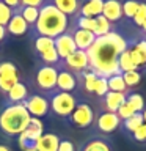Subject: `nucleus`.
Segmentation results:
<instances>
[{
	"instance_id": "c756f323",
	"label": "nucleus",
	"mask_w": 146,
	"mask_h": 151,
	"mask_svg": "<svg viewBox=\"0 0 146 151\" xmlns=\"http://www.w3.org/2000/svg\"><path fill=\"white\" fill-rule=\"evenodd\" d=\"M21 16L25 19V22L30 25V28L36 24L38 16H39V8H33V6H21L19 8Z\"/></svg>"
},
{
	"instance_id": "37998d69",
	"label": "nucleus",
	"mask_w": 146,
	"mask_h": 151,
	"mask_svg": "<svg viewBox=\"0 0 146 151\" xmlns=\"http://www.w3.org/2000/svg\"><path fill=\"white\" fill-rule=\"evenodd\" d=\"M8 35V32H6V27H3V25H0V42H2L5 38H6Z\"/></svg>"
},
{
	"instance_id": "2f4dec72",
	"label": "nucleus",
	"mask_w": 146,
	"mask_h": 151,
	"mask_svg": "<svg viewBox=\"0 0 146 151\" xmlns=\"http://www.w3.org/2000/svg\"><path fill=\"white\" fill-rule=\"evenodd\" d=\"M121 6H122V17L132 21L137 11H138L140 0H124V2H121Z\"/></svg>"
},
{
	"instance_id": "9b49d317",
	"label": "nucleus",
	"mask_w": 146,
	"mask_h": 151,
	"mask_svg": "<svg viewBox=\"0 0 146 151\" xmlns=\"http://www.w3.org/2000/svg\"><path fill=\"white\" fill-rule=\"evenodd\" d=\"M60 66L71 71V73H74V74H79V73H82L83 69L88 68V55H87L85 50L77 49L75 52H72L68 58L60 61Z\"/></svg>"
},
{
	"instance_id": "f8f14e48",
	"label": "nucleus",
	"mask_w": 146,
	"mask_h": 151,
	"mask_svg": "<svg viewBox=\"0 0 146 151\" xmlns=\"http://www.w3.org/2000/svg\"><path fill=\"white\" fill-rule=\"evenodd\" d=\"M54 47H55V50H57V54H58L61 61H63L64 58H68L72 52L77 50L74 38H72V33H71L69 30H66L63 35L54 38Z\"/></svg>"
},
{
	"instance_id": "1a4fd4ad",
	"label": "nucleus",
	"mask_w": 146,
	"mask_h": 151,
	"mask_svg": "<svg viewBox=\"0 0 146 151\" xmlns=\"http://www.w3.org/2000/svg\"><path fill=\"white\" fill-rule=\"evenodd\" d=\"M93 126L96 127V131L101 135H107V134L115 132L118 127L121 126V120H120V116H118L116 113H110V112H104L102 110L101 113H96Z\"/></svg>"
},
{
	"instance_id": "39448f33",
	"label": "nucleus",
	"mask_w": 146,
	"mask_h": 151,
	"mask_svg": "<svg viewBox=\"0 0 146 151\" xmlns=\"http://www.w3.org/2000/svg\"><path fill=\"white\" fill-rule=\"evenodd\" d=\"M44 134V124L39 118L30 120V124L22 134L17 135V145L22 151H36V145L39 137Z\"/></svg>"
},
{
	"instance_id": "72a5a7b5",
	"label": "nucleus",
	"mask_w": 146,
	"mask_h": 151,
	"mask_svg": "<svg viewBox=\"0 0 146 151\" xmlns=\"http://www.w3.org/2000/svg\"><path fill=\"white\" fill-rule=\"evenodd\" d=\"M122 79H124L127 90H132L141 82V73L140 71H127V73H122Z\"/></svg>"
},
{
	"instance_id": "a878e982",
	"label": "nucleus",
	"mask_w": 146,
	"mask_h": 151,
	"mask_svg": "<svg viewBox=\"0 0 146 151\" xmlns=\"http://www.w3.org/2000/svg\"><path fill=\"white\" fill-rule=\"evenodd\" d=\"M0 77H19L21 79V69L13 61L3 60V61H0Z\"/></svg>"
},
{
	"instance_id": "c85d7f7f",
	"label": "nucleus",
	"mask_w": 146,
	"mask_h": 151,
	"mask_svg": "<svg viewBox=\"0 0 146 151\" xmlns=\"http://www.w3.org/2000/svg\"><path fill=\"white\" fill-rule=\"evenodd\" d=\"M118 68H120L121 73H127V71H138L135 68L132 58H130L129 49H126L124 52H121L120 57H118Z\"/></svg>"
},
{
	"instance_id": "7c9ffc66",
	"label": "nucleus",
	"mask_w": 146,
	"mask_h": 151,
	"mask_svg": "<svg viewBox=\"0 0 146 151\" xmlns=\"http://www.w3.org/2000/svg\"><path fill=\"white\" fill-rule=\"evenodd\" d=\"M38 60L41 61V65H49V66H60V61H61L55 50V47H52V49H49L44 54H39L38 55Z\"/></svg>"
},
{
	"instance_id": "58836bf2",
	"label": "nucleus",
	"mask_w": 146,
	"mask_h": 151,
	"mask_svg": "<svg viewBox=\"0 0 146 151\" xmlns=\"http://www.w3.org/2000/svg\"><path fill=\"white\" fill-rule=\"evenodd\" d=\"M132 139L135 142H138V143H146V123H143V124L132 134Z\"/></svg>"
},
{
	"instance_id": "6e6552de",
	"label": "nucleus",
	"mask_w": 146,
	"mask_h": 151,
	"mask_svg": "<svg viewBox=\"0 0 146 151\" xmlns=\"http://www.w3.org/2000/svg\"><path fill=\"white\" fill-rule=\"evenodd\" d=\"M22 106L28 110L30 116L33 118H41L46 116L47 113L50 112V107H49V99H47L44 94L41 93H35V94H30L25 101L22 102Z\"/></svg>"
},
{
	"instance_id": "f257e3e1",
	"label": "nucleus",
	"mask_w": 146,
	"mask_h": 151,
	"mask_svg": "<svg viewBox=\"0 0 146 151\" xmlns=\"http://www.w3.org/2000/svg\"><path fill=\"white\" fill-rule=\"evenodd\" d=\"M129 46V40H126L116 30L110 32L105 36L96 38L94 44L87 50L88 68L96 73L99 77L108 79L110 76L122 74L118 68V57Z\"/></svg>"
},
{
	"instance_id": "ea45409f",
	"label": "nucleus",
	"mask_w": 146,
	"mask_h": 151,
	"mask_svg": "<svg viewBox=\"0 0 146 151\" xmlns=\"http://www.w3.org/2000/svg\"><path fill=\"white\" fill-rule=\"evenodd\" d=\"M57 151H77V150H75V145H74L72 140L61 139L60 137V143H58V150Z\"/></svg>"
},
{
	"instance_id": "c03bdc74",
	"label": "nucleus",
	"mask_w": 146,
	"mask_h": 151,
	"mask_svg": "<svg viewBox=\"0 0 146 151\" xmlns=\"http://www.w3.org/2000/svg\"><path fill=\"white\" fill-rule=\"evenodd\" d=\"M0 151H11V148H9L8 145H3V143H0Z\"/></svg>"
},
{
	"instance_id": "473e14b6",
	"label": "nucleus",
	"mask_w": 146,
	"mask_h": 151,
	"mask_svg": "<svg viewBox=\"0 0 146 151\" xmlns=\"http://www.w3.org/2000/svg\"><path fill=\"white\" fill-rule=\"evenodd\" d=\"M74 27H75V28H82V30H89V32H94V28H96V19H91V17H83V16H79V14H75V19H74Z\"/></svg>"
},
{
	"instance_id": "dca6fc26",
	"label": "nucleus",
	"mask_w": 146,
	"mask_h": 151,
	"mask_svg": "<svg viewBox=\"0 0 146 151\" xmlns=\"http://www.w3.org/2000/svg\"><path fill=\"white\" fill-rule=\"evenodd\" d=\"M68 30L72 33L75 47H77L79 50L87 52L89 47L94 44V41H96V35L89 30H82V28H75V27H69Z\"/></svg>"
},
{
	"instance_id": "a19ab883",
	"label": "nucleus",
	"mask_w": 146,
	"mask_h": 151,
	"mask_svg": "<svg viewBox=\"0 0 146 151\" xmlns=\"http://www.w3.org/2000/svg\"><path fill=\"white\" fill-rule=\"evenodd\" d=\"M46 3V0H21V6H33V8H41Z\"/></svg>"
},
{
	"instance_id": "c9c22d12",
	"label": "nucleus",
	"mask_w": 146,
	"mask_h": 151,
	"mask_svg": "<svg viewBox=\"0 0 146 151\" xmlns=\"http://www.w3.org/2000/svg\"><path fill=\"white\" fill-rule=\"evenodd\" d=\"M145 21H146V0H140L138 11H137V14L134 16V19H132V22H134L137 27H140Z\"/></svg>"
},
{
	"instance_id": "4468645a",
	"label": "nucleus",
	"mask_w": 146,
	"mask_h": 151,
	"mask_svg": "<svg viewBox=\"0 0 146 151\" xmlns=\"http://www.w3.org/2000/svg\"><path fill=\"white\" fill-rule=\"evenodd\" d=\"M57 91H64V93H74L77 90V77L74 73L58 66V77H57Z\"/></svg>"
},
{
	"instance_id": "0eeeda50",
	"label": "nucleus",
	"mask_w": 146,
	"mask_h": 151,
	"mask_svg": "<svg viewBox=\"0 0 146 151\" xmlns=\"http://www.w3.org/2000/svg\"><path fill=\"white\" fill-rule=\"evenodd\" d=\"M94 116H96V113H94L93 107L89 106L88 102L79 101V104H77V106H75V109H74V112L71 113V116H69L66 121H68L69 124H72L74 127L85 129V127L93 126Z\"/></svg>"
},
{
	"instance_id": "79ce46f5",
	"label": "nucleus",
	"mask_w": 146,
	"mask_h": 151,
	"mask_svg": "<svg viewBox=\"0 0 146 151\" xmlns=\"http://www.w3.org/2000/svg\"><path fill=\"white\" fill-rule=\"evenodd\" d=\"M2 2L6 5L8 8H11L13 11H16V9L21 8V0H2Z\"/></svg>"
},
{
	"instance_id": "b1692460",
	"label": "nucleus",
	"mask_w": 146,
	"mask_h": 151,
	"mask_svg": "<svg viewBox=\"0 0 146 151\" xmlns=\"http://www.w3.org/2000/svg\"><path fill=\"white\" fill-rule=\"evenodd\" d=\"M143 113H134L130 118L121 121V127L124 132H129V134H134V132L138 129V127L143 124Z\"/></svg>"
},
{
	"instance_id": "09e8293b",
	"label": "nucleus",
	"mask_w": 146,
	"mask_h": 151,
	"mask_svg": "<svg viewBox=\"0 0 146 151\" xmlns=\"http://www.w3.org/2000/svg\"><path fill=\"white\" fill-rule=\"evenodd\" d=\"M0 2H2V0H0Z\"/></svg>"
},
{
	"instance_id": "20e7f679",
	"label": "nucleus",
	"mask_w": 146,
	"mask_h": 151,
	"mask_svg": "<svg viewBox=\"0 0 146 151\" xmlns=\"http://www.w3.org/2000/svg\"><path fill=\"white\" fill-rule=\"evenodd\" d=\"M46 98L49 99L50 112L55 116L63 118L64 121L71 116L75 106L79 104V99L74 93H64V91H57L55 90V91L46 94Z\"/></svg>"
},
{
	"instance_id": "4be33fe9",
	"label": "nucleus",
	"mask_w": 146,
	"mask_h": 151,
	"mask_svg": "<svg viewBox=\"0 0 146 151\" xmlns=\"http://www.w3.org/2000/svg\"><path fill=\"white\" fill-rule=\"evenodd\" d=\"M60 143V137L54 132H44L36 145V151H57Z\"/></svg>"
},
{
	"instance_id": "393cba45",
	"label": "nucleus",
	"mask_w": 146,
	"mask_h": 151,
	"mask_svg": "<svg viewBox=\"0 0 146 151\" xmlns=\"http://www.w3.org/2000/svg\"><path fill=\"white\" fill-rule=\"evenodd\" d=\"M31 38H33V49L38 55L44 54V52L54 47V38L49 36H31Z\"/></svg>"
},
{
	"instance_id": "f3484780",
	"label": "nucleus",
	"mask_w": 146,
	"mask_h": 151,
	"mask_svg": "<svg viewBox=\"0 0 146 151\" xmlns=\"http://www.w3.org/2000/svg\"><path fill=\"white\" fill-rule=\"evenodd\" d=\"M6 32L13 36H24V35H27V33L30 32V25H28V24L25 22V19L21 16L19 9L13 11V16L6 24Z\"/></svg>"
},
{
	"instance_id": "a211bd4d",
	"label": "nucleus",
	"mask_w": 146,
	"mask_h": 151,
	"mask_svg": "<svg viewBox=\"0 0 146 151\" xmlns=\"http://www.w3.org/2000/svg\"><path fill=\"white\" fill-rule=\"evenodd\" d=\"M102 16L110 21L112 24H115L122 19V6L120 0H104V6H102Z\"/></svg>"
},
{
	"instance_id": "49530a36",
	"label": "nucleus",
	"mask_w": 146,
	"mask_h": 151,
	"mask_svg": "<svg viewBox=\"0 0 146 151\" xmlns=\"http://www.w3.org/2000/svg\"><path fill=\"white\" fill-rule=\"evenodd\" d=\"M141 113H143V121L146 123V107H145V110H143V112H141Z\"/></svg>"
},
{
	"instance_id": "7ed1b4c3",
	"label": "nucleus",
	"mask_w": 146,
	"mask_h": 151,
	"mask_svg": "<svg viewBox=\"0 0 146 151\" xmlns=\"http://www.w3.org/2000/svg\"><path fill=\"white\" fill-rule=\"evenodd\" d=\"M30 113L22 104H5L0 110V132L6 137H17L30 124Z\"/></svg>"
},
{
	"instance_id": "de8ad7c7",
	"label": "nucleus",
	"mask_w": 146,
	"mask_h": 151,
	"mask_svg": "<svg viewBox=\"0 0 146 151\" xmlns=\"http://www.w3.org/2000/svg\"><path fill=\"white\" fill-rule=\"evenodd\" d=\"M143 38H145V40H146V36H143Z\"/></svg>"
},
{
	"instance_id": "ddd939ff",
	"label": "nucleus",
	"mask_w": 146,
	"mask_h": 151,
	"mask_svg": "<svg viewBox=\"0 0 146 151\" xmlns=\"http://www.w3.org/2000/svg\"><path fill=\"white\" fill-rule=\"evenodd\" d=\"M77 151H113V143L108 137L96 134L85 140Z\"/></svg>"
},
{
	"instance_id": "e433bc0d",
	"label": "nucleus",
	"mask_w": 146,
	"mask_h": 151,
	"mask_svg": "<svg viewBox=\"0 0 146 151\" xmlns=\"http://www.w3.org/2000/svg\"><path fill=\"white\" fill-rule=\"evenodd\" d=\"M11 16H13V9L8 8L3 2H0V25L6 27V24L11 19Z\"/></svg>"
},
{
	"instance_id": "2eb2a0df",
	"label": "nucleus",
	"mask_w": 146,
	"mask_h": 151,
	"mask_svg": "<svg viewBox=\"0 0 146 151\" xmlns=\"http://www.w3.org/2000/svg\"><path fill=\"white\" fill-rule=\"evenodd\" d=\"M28 96H30V87H28V83L24 82V80H19L5 94V104H22Z\"/></svg>"
},
{
	"instance_id": "4c0bfd02",
	"label": "nucleus",
	"mask_w": 146,
	"mask_h": 151,
	"mask_svg": "<svg viewBox=\"0 0 146 151\" xmlns=\"http://www.w3.org/2000/svg\"><path fill=\"white\" fill-rule=\"evenodd\" d=\"M134 110L130 109V106L129 104H126V101H124V104H121V107L118 109V112H116V115L120 116V120L121 121H124V120H127V118H130L132 115H134Z\"/></svg>"
},
{
	"instance_id": "a18cd8bd",
	"label": "nucleus",
	"mask_w": 146,
	"mask_h": 151,
	"mask_svg": "<svg viewBox=\"0 0 146 151\" xmlns=\"http://www.w3.org/2000/svg\"><path fill=\"white\" fill-rule=\"evenodd\" d=\"M140 28H141V33H143V35L146 36V21H145V22L140 25Z\"/></svg>"
},
{
	"instance_id": "bb28decb",
	"label": "nucleus",
	"mask_w": 146,
	"mask_h": 151,
	"mask_svg": "<svg viewBox=\"0 0 146 151\" xmlns=\"http://www.w3.org/2000/svg\"><path fill=\"white\" fill-rule=\"evenodd\" d=\"M96 19V28H94V35H96V38H99V36H105V35H108L110 32H113L115 28H113V24L110 22V21H107L105 17L102 16H97V17H94Z\"/></svg>"
},
{
	"instance_id": "f03ea898",
	"label": "nucleus",
	"mask_w": 146,
	"mask_h": 151,
	"mask_svg": "<svg viewBox=\"0 0 146 151\" xmlns=\"http://www.w3.org/2000/svg\"><path fill=\"white\" fill-rule=\"evenodd\" d=\"M69 28V17L60 13L54 5L44 3L39 8V16L36 24L30 28L31 36L57 38Z\"/></svg>"
},
{
	"instance_id": "cd10ccee",
	"label": "nucleus",
	"mask_w": 146,
	"mask_h": 151,
	"mask_svg": "<svg viewBox=\"0 0 146 151\" xmlns=\"http://www.w3.org/2000/svg\"><path fill=\"white\" fill-rule=\"evenodd\" d=\"M107 85H108V91H115V93H127L126 83H124V79H122V74H115V76H110L107 79Z\"/></svg>"
},
{
	"instance_id": "412c9836",
	"label": "nucleus",
	"mask_w": 146,
	"mask_h": 151,
	"mask_svg": "<svg viewBox=\"0 0 146 151\" xmlns=\"http://www.w3.org/2000/svg\"><path fill=\"white\" fill-rule=\"evenodd\" d=\"M102 6H104V0H82L79 9V16L83 17H97L102 14Z\"/></svg>"
},
{
	"instance_id": "f704fd0d",
	"label": "nucleus",
	"mask_w": 146,
	"mask_h": 151,
	"mask_svg": "<svg viewBox=\"0 0 146 151\" xmlns=\"http://www.w3.org/2000/svg\"><path fill=\"white\" fill-rule=\"evenodd\" d=\"M107 93H108L107 79H105V77H97L96 85H94V91H93V94H94V96H97L99 99H102Z\"/></svg>"
},
{
	"instance_id": "5701e85b",
	"label": "nucleus",
	"mask_w": 146,
	"mask_h": 151,
	"mask_svg": "<svg viewBox=\"0 0 146 151\" xmlns=\"http://www.w3.org/2000/svg\"><path fill=\"white\" fill-rule=\"evenodd\" d=\"M126 104H129L130 109L134 110L135 113H141L145 110V98L141 96L140 93L137 91H132V90H129V91L126 93Z\"/></svg>"
},
{
	"instance_id": "423d86ee",
	"label": "nucleus",
	"mask_w": 146,
	"mask_h": 151,
	"mask_svg": "<svg viewBox=\"0 0 146 151\" xmlns=\"http://www.w3.org/2000/svg\"><path fill=\"white\" fill-rule=\"evenodd\" d=\"M57 77H58V66L39 65L35 71V85L41 91V94H49L55 91Z\"/></svg>"
},
{
	"instance_id": "9d476101",
	"label": "nucleus",
	"mask_w": 146,
	"mask_h": 151,
	"mask_svg": "<svg viewBox=\"0 0 146 151\" xmlns=\"http://www.w3.org/2000/svg\"><path fill=\"white\" fill-rule=\"evenodd\" d=\"M129 54L130 58L134 61L137 69H143L146 68V40L143 36H140L138 40H129Z\"/></svg>"
},
{
	"instance_id": "6ab92c4d",
	"label": "nucleus",
	"mask_w": 146,
	"mask_h": 151,
	"mask_svg": "<svg viewBox=\"0 0 146 151\" xmlns=\"http://www.w3.org/2000/svg\"><path fill=\"white\" fill-rule=\"evenodd\" d=\"M124 101H126V93H115V91H108L101 99L104 112H110V113H116L118 109L121 107V104H124Z\"/></svg>"
},
{
	"instance_id": "aec40b11",
	"label": "nucleus",
	"mask_w": 146,
	"mask_h": 151,
	"mask_svg": "<svg viewBox=\"0 0 146 151\" xmlns=\"http://www.w3.org/2000/svg\"><path fill=\"white\" fill-rule=\"evenodd\" d=\"M46 3H50L58 9L60 13H63L64 16L72 17L79 13L82 0H46Z\"/></svg>"
}]
</instances>
